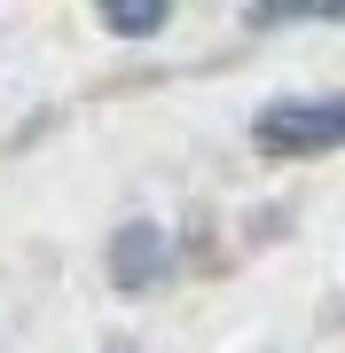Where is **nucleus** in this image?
Instances as JSON below:
<instances>
[{"label":"nucleus","mask_w":345,"mask_h":353,"mask_svg":"<svg viewBox=\"0 0 345 353\" xmlns=\"http://www.w3.org/2000/svg\"><path fill=\"white\" fill-rule=\"evenodd\" d=\"M165 252H173V243H165L157 220H126L110 236V283L118 290H149L157 275H165Z\"/></svg>","instance_id":"nucleus-2"},{"label":"nucleus","mask_w":345,"mask_h":353,"mask_svg":"<svg viewBox=\"0 0 345 353\" xmlns=\"http://www.w3.org/2000/svg\"><path fill=\"white\" fill-rule=\"evenodd\" d=\"M275 16H345V0H251V24H275Z\"/></svg>","instance_id":"nucleus-4"},{"label":"nucleus","mask_w":345,"mask_h":353,"mask_svg":"<svg viewBox=\"0 0 345 353\" xmlns=\"http://www.w3.org/2000/svg\"><path fill=\"white\" fill-rule=\"evenodd\" d=\"M251 141L267 157H322L345 141V102H267V110L251 118Z\"/></svg>","instance_id":"nucleus-1"},{"label":"nucleus","mask_w":345,"mask_h":353,"mask_svg":"<svg viewBox=\"0 0 345 353\" xmlns=\"http://www.w3.org/2000/svg\"><path fill=\"white\" fill-rule=\"evenodd\" d=\"M94 16H103L118 39H149V32H165L173 0H94Z\"/></svg>","instance_id":"nucleus-3"}]
</instances>
